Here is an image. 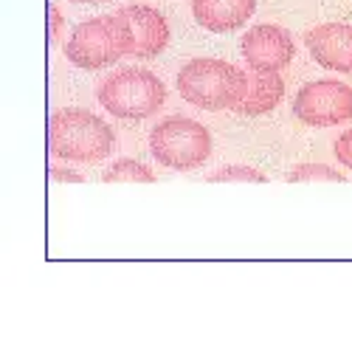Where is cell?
Instances as JSON below:
<instances>
[{"instance_id": "obj_9", "label": "cell", "mask_w": 352, "mask_h": 352, "mask_svg": "<svg viewBox=\"0 0 352 352\" xmlns=\"http://www.w3.org/2000/svg\"><path fill=\"white\" fill-rule=\"evenodd\" d=\"M119 14L124 17V23L130 25V32H133V40H135L133 56H138V60L158 56L169 45V23L158 9L130 3V6H122Z\"/></svg>"}, {"instance_id": "obj_5", "label": "cell", "mask_w": 352, "mask_h": 352, "mask_svg": "<svg viewBox=\"0 0 352 352\" xmlns=\"http://www.w3.org/2000/svg\"><path fill=\"white\" fill-rule=\"evenodd\" d=\"M150 153L169 169H197L212 155V133L186 116H169L150 133Z\"/></svg>"}, {"instance_id": "obj_2", "label": "cell", "mask_w": 352, "mask_h": 352, "mask_svg": "<svg viewBox=\"0 0 352 352\" xmlns=\"http://www.w3.org/2000/svg\"><path fill=\"white\" fill-rule=\"evenodd\" d=\"M248 74L226 60L197 56L178 74V94L200 110H237L245 99Z\"/></svg>"}, {"instance_id": "obj_15", "label": "cell", "mask_w": 352, "mask_h": 352, "mask_svg": "<svg viewBox=\"0 0 352 352\" xmlns=\"http://www.w3.org/2000/svg\"><path fill=\"white\" fill-rule=\"evenodd\" d=\"M336 158H338L346 169H352V130H346L344 135L336 138Z\"/></svg>"}, {"instance_id": "obj_8", "label": "cell", "mask_w": 352, "mask_h": 352, "mask_svg": "<svg viewBox=\"0 0 352 352\" xmlns=\"http://www.w3.org/2000/svg\"><path fill=\"white\" fill-rule=\"evenodd\" d=\"M305 48L324 71L352 74V25L324 23L305 34Z\"/></svg>"}, {"instance_id": "obj_11", "label": "cell", "mask_w": 352, "mask_h": 352, "mask_svg": "<svg viewBox=\"0 0 352 352\" xmlns=\"http://www.w3.org/2000/svg\"><path fill=\"white\" fill-rule=\"evenodd\" d=\"M285 96V82L279 74H262V71H251L248 74V87H245V99L237 104L240 116H262L271 113Z\"/></svg>"}, {"instance_id": "obj_13", "label": "cell", "mask_w": 352, "mask_h": 352, "mask_svg": "<svg viewBox=\"0 0 352 352\" xmlns=\"http://www.w3.org/2000/svg\"><path fill=\"white\" fill-rule=\"evenodd\" d=\"M287 184H305V181H330V184H341L344 175L327 164H299L293 172H287Z\"/></svg>"}, {"instance_id": "obj_1", "label": "cell", "mask_w": 352, "mask_h": 352, "mask_svg": "<svg viewBox=\"0 0 352 352\" xmlns=\"http://www.w3.org/2000/svg\"><path fill=\"white\" fill-rule=\"evenodd\" d=\"M113 146H116L113 127L91 110L63 107L48 122V150L56 161L96 164L113 153Z\"/></svg>"}, {"instance_id": "obj_6", "label": "cell", "mask_w": 352, "mask_h": 352, "mask_svg": "<svg viewBox=\"0 0 352 352\" xmlns=\"http://www.w3.org/2000/svg\"><path fill=\"white\" fill-rule=\"evenodd\" d=\"M293 116L307 127H338L352 119V87L341 79L310 82L293 99Z\"/></svg>"}, {"instance_id": "obj_4", "label": "cell", "mask_w": 352, "mask_h": 352, "mask_svg": "<svg viewBox=\"0 0 352 352\" xmlns=\"http://www.w3.org/2000/svg\"><path fill=\"white\" fill-rule=\"evenodd\" d=\"M99 104L116 119L141 122L155 116L166 102V85L144 68H122L102 79L96 87Z\"/></svg>"}, {"instance_id": "obj_14", "label": "cell", "mask_w": 352, "mask_h": 352, "mask_svg": "<svg viewBox=\"0 0 352 352\" xmlns=\"http://www.w3.org/2000/svg\"><path fill=\"white\" fill-rule=\"evenodd\" d=\"M209 184H223V181H240V184H268V178L262 175L259 169L254 166H245V164H231V166H223L217 172H212Z\"/></svg>"}, {"instance_id": "obj_17", "label": "cell", "mask_w": 352, "mask_h": 352, "mask_svg": "<svg viewBox=\"0 0 352 352\" xmlns=\"http://www.w3.org/2000/svg\"><path fill=\"white\" fill-rule=\"evenodd\" d=\"M48 17H51V40L60 37V28H63V17H60V9L51 6L48 9Z\"/></svg>"}, {"instance_id": "obj_7", "label": "cell", "mask_w": 352, "mask_h": 352, "mask_svg": "<svg viewBox=\"0 0 352 352\" xmlns=\"http://www.w3.org/2000/svg\"><path fill=\"white\" fill-rule=\"evenodd\" d=\"M240 51L245 56V63L251 71H262V74H279L296 54V43L285 32L282 25L274 23H262L254 25L243 34Z\"/></svg>"}, {"instance_id": "obj_10", "label": "cell", "mask_w": 352, "mask_h": 352, "mask_svg": "<svg viewBox=\"0 0 352 352\" xmlns=\"http://www.w3.org/2000/svg\"><path fill=\"white\" fill-rule=\"evenodd\" d=\"M256 12V0H192L197 25L212 34H231L243 28Z\"/></svg>"}, {"instance_id": "obj_16", "label": "cell", "mask_w": 352, "mask_h": 352, "mask_svg": "<svg viewBox=\"0 0 352 352\" xmlns=\"http://www.w3.org/2000/svg\"><path fill=\"white\" fill-rule=\"evenodd\" d=\"M51 178L63 181V184H85V178L74 169H63V166H51Z\"/></svg>"}, {"instance_id": "obj_12", "label": "cell", "mask_w": 352, "mask_h": 352, "mask_svg": "<svg viewBox=\"0 0 352 352\" xmlns=\"http://www.w3.org/2000/svg\"><path fill=\"white\" fill-rule=\"evenodd\" d=\"M102 181L104 184H155V172L135 158H119L104 169Z\"/></svg>"}, {"instance_id": "obj_18", "label": "cell", "mask_w": 352, "mask_h": 352, "mask_svg": "<svg viewBox=\"0 0 352 352\" xmlns=\"http://www.w3.org/2000/svg\"><path fill=\"white\" fill-rule=\"evenodd\" d=\"M71 3H82V6H91V3H104V0H71Z\"/></svg>"}, {"instance_id": "obj_3", "label": "cell", "mask_w": 352, "mask_h": 352, "mask_svg": "<svg viewBox=\"0 0 352 352\" xmlns=\"http://www.w3.org/2000/svg\"><path fill=\"white\" fill-rule=\"evenodd\" d=\"M133 51H135L133 32L119 12L79 23L65 43L68 63L82 71L107 68L119 63L122 56H133Z\"/></svg>"}]
</instances>
